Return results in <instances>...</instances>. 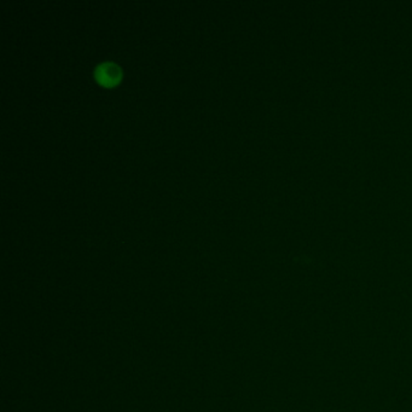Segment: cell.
Segmentation results:
<instances>
[{
	"instance_id": "6da1fadb",
	"label": "cell",
	"mask_w": 412,
	"mask_h": 412,
	"mask_svg": "<svg viewBox=\"0 0 412 412\" xmlns=\"http://www.w3.org/2000/svg\"><path fill=\"white\" fill-rule=\"evenodd\" d=\"M95 78L100 85L111 87L122 78V69L113 61H103L96 65Z\"/></svg>"
}]
</instances>
